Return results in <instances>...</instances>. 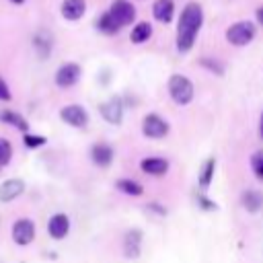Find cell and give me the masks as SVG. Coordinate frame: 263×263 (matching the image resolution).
I'll list each match as a JSON object with an SVG mask.
<instances>
[{
  "instance_id": "6da1fadb",
  "label": "cell",
  "mask_w": 263,
  "mask_h": 263,
  "mask_svg": "<svg viewBox=\"0 0 263 263\" xmlns=\"http://www.w3.org/2000/svg\"><path fill=\"white\" fill-rule=\"evenodd\" d=\"M203 27V8L199 2L191 0L183 6L179 21H177V33H175V47L179 53H187L193 49L195 39Z\"/></svg>"
},
{
  "instance_id": "7a4b0ae2",
  "label": "cell",
  "mask_w": 263,
  "mask_h": 263,
  "mask_svg": "<svg viewBox=\"0 0 263 263\" xmlns=\"http://www.w3.org/2000/svg\"><path fill=\"white\" fill-rule=\"evenodd\" d=\"M166 92L171 97V101L179 107H185L193 101L195 97V86L193 82L183 76V74H171L168 80H166Z\"/></svg>"
},
{
  "instance_id": "3957f363",
  "label": "cell",
  "mask_w": 263,
  "mask_h": 263,
  "mask_svg": "<svg viewBox=\"0 0 263 263\" xmlns=\"http://www.w3.org/2000/svg\"><path fill=\"white\" fill-rule=\"evenodd\" d=\"M255 35H257V27H255L253 21H247V18L232 23V25L226 29V33H224L226 41H228L230 45H234V47H245V45H249V43L255 39Z\"/></svg>"
},
{
  "instance_id": "277c9868",
  "label": "cell",
  "mask_w": 263,
  "mask_h": 263,
  "mask_svg": "<svg viewBox=\"0 0 263 263\" xmlns=\"http://www.w3.org/2000/svg\"><path fill=\"white\" fill-rule=\"evenodd\" d=\"M171 132V123L158 115V113H146L142 119V136L148 140H162L164 136H168Z\"/></svg>"
},
{
  "instance_id": "5b68a950",
  "label": "cell",
  "mask_w": 263,
  "mask_h": 263,
  "mask_svg": "<svg viewBox=\"0 0 263 263\" xmlns=\"http://www.w3.org/2000/svg\"><path fill=\"white\" fill-rule=\"evenodd\" d=\"M99 113H101V117H103L107 123H111V125H121L123 113H125V103H123V99H121L119 95H111L107 101H103V103L99 105Z\"/></svg>"
},
{
  "instance_id": "8992f818",
  "label": "cell",
  "mask_w": 263,
  "mask_h": 263,
  "mask_svg": "<svg viewBox=\"0 0 263 263\" xmlns=\"http://www.w3.org/2000/svg\"><path fill=\"white\" fill-rule=\"evenodd\" d=\"M80 76H82L80 64H76V62H66V64H62V66L55 70V78H53V80H55V84H58L60 88H70V86L78 84Z\"/></svg>"
},
{
  "instance_id": "52a82bcc",
  "label": "cell",
  "mask_w": 263,
  "mask_h": 263,
  "mask_svg": "<svg viewBox=\"0 0 263 263\" xmlns=\"http://www.w3.org/2000/svg\"><path fill=\"white\" fill-rule=\"evenodd\" d=\"M109 12L115 16V21L123 27H129V25H136V6L129 2V0H113L111 6H109Z\"/></svg>"
},
{
  "instance_id": "ba28073f",
  "label": "cell",
  "mask_w": 263,
  "mask_h": 263,
  "mask_svg": "<svg viewBox=\"0 0 263 263\" xmlns=\"http://www.w3.org/2000/svg\"><path fill=\"white\" fill-rule=\"evenodd\" d=\"M60 117H62L64 123H68L70 127H76V129L86 127V123H88V111L82 105H76V103L62 107Z\"/></svg>"
},
{
  "instance_id": "9c48e42d",
  "label": "cell",
  "mask_w": 263,
  "mask_h": 263,
  "mask_svg": "<svg viewBox=\"0 0 263 263\" xmlns=\"http://www.w3.org/2000/svg\"><path fill=\"white\" fill-rule=\"evenodd\" d=\"M142 238H144V232H142L140 228H129V230L123 234V242H121L123 257H127V259H138L140 253H142Z\"/></svg>"
},
{
  "instance_id": "30bf717a",
  "label": "cell",
  "mask_w": 263,
  "mask_h": 263,
  "mask_svg": "<svg viewBox=\"0 0 263 263\" xmlns=\"http://www.w3.org/2000/svg\"><path fill=\"white\" fill-rule=\"evenodd\" d=\"M90 160H92L99 168L111 166L113 160H115V150H113V146L107 144V142H97V144H92V146H90Z\"/></svg>"
},
{
  "instance_id": "8fae6325",
  "label": "cell",
  "mask_w": 263,
  "mask_h": 263,
  "mask_svg": "<svg viewBox=\"0 0 263 263\" xmlns=\"http://www.w3.org/2000/svg\"><path fill=\"white\" fill-rule=\"evenodd\" d=\"M33 238H35V224H33V220H29V218H18V220L14 222V226H12V240H14L16 245L25 247V245H31Z\"/></svg>"
},
{
  "instance_id": "7c38bea8",
  "label": "cell",
  "mask_w": 263,
  "mask_h": 263,
  "mask_svg": "<svg viewBox=\"0 0 263 263\" xmlns=\"http://www.w3.org/2000/svg\"><path fill=\"white\" fill-rule=\"evenodd\" d=\"M171 168V162L162 156H146L140 160V171L150 177H164Z\"/></svg>"
},
{
  "instance_id": "4fadbf2b",
  "label": "cell",
  "mask_w": 263,
  "mask_h": 263,
  "mask_svg": "<svg viewBox=\"0 0 263 263\" xmlns=\"http://www.w3.org/2000/svg\"><path fill=\"white\" fill-rule=\"evenodd\" d=\"M47 232H49V236H51L53 240L66 238L68 232H70V218H68L66 214H62V212L53 214V216L47 220Z\"/></svg>"
},
{
  "instance_id": "5bb4252c",
  "label": "cell",
  "mask_w": 263,
  "mask_h": 263,
  "mask_svg": "<svg viewBox=\"0 0 263 263\" xmlns=\"http://www.w3.org/2000/svg\"><path fill=\"white\" fill-rule=\"evenodd\" d=\"M240 205L249 214H259L263 210V193L259 189H245L240 193Z\"/></svg>"
},
{
  "instance_id": "9a60e30c",
  "label": "cell",
  "mask_w": 263,
  "mask_h": 263,
  "mask_svg": "<svg viewBox=\"0 0 263 263\" xmlns=\"http://www.w3.org/2000/svg\"><path fill=\"white\" fill-rule=\"evenodd\" d=\"M152 16H154V21L168 25L175 18V0H154L152 2Z\"/></svg>"
},
{
  "instance_id": "2e32d148",
  "label": "cell",
  "mask_w": 263,
  "mask_h": 263,
  "mask_svg": "<svg viewBox=\"0 0 263 263\" xmlns=\"http://www.w3.org/2000/svg\"><path fill=\"white\" fill-rule=\"evenodd\" d=\"M60 12L66 21H80L86 12V0H62Z\"/></svg>"
},
{
  "instance_id": "e0dca14e",
  "label": "cell",
  "mask_w": 263,
  "mask_h": 263,
  "mask_svg": "<svg viewBox=\"0 0 263 263\" xmlns=\"http://www.w3.org/2000/svg\"><path fill=\"white\" fill-rule=\"evenodd\" d=\"M216 164H218L216 156H208V158L201 162L199 173H197V185H199V189H201V191H203V189H208V187L212 185L214 175H216Z\"/></svg>"
},
{
  "instance_id": "ac0fdd59",
  "label": "cell",
  "mask_w": 263,
  "mask_h": 263,
  "mask_svg": "<svg viewBox=\"0 0 263 263\" xmlns=\"http://www.w3.org/2000/svg\"><path fill=\"white\" fill-rule=\"evenodd\" d=\"M23 191H25V183L21 179H8L0 183V201H12L18 195H23Z\"/></svg>"
},
{
  "instance_id": "d6986e66",
  "label": "cell",
  "mask_w": 263,
  "mask_h": 263,
  "mask_svg": "<svg viewBox=\"0 0 263 263\" xmlns=\"http://www.w3.org/2000/svg\"><path fill=\"white\" fill-rule=\"evenodd\" d=\"M152 33H154V29H152V23H148V21H138V23L132 27V33H129V41H132L134 45H142V43L150 41Z\"/></svg>"
},
{
  "instance_id": "ffe728a7",
  "label": "cell",
  "mask_w": 263,
  "mask_h": 263,
  "mask_svg": "<svg viewBox=\"0 0 263 263\" xmlns=\"http://www.w3.org/2000/svg\"><path fill=\"white\" fill-rule=\"evenodd\" d=\"M115 189L121 191L123 195H129V197H140L144 195V185L136 179H129V177H121L115 181Z\"/></svg>"
},
{
  "instance_id": "44dd1931",
  "label": "cell",
  "mask_w": 263,
  "mask_h": 263,
  "mask_svg": "<svg viewBox=\"0 0 263 263\" xmlns=\"http://www.w3.org/2000/svg\"><path fill=\"white\" fill-rule=\"evenodd\" d=\"M33 47L37 51V55L41 60H47L49 53H51V47H53V39L47 31H39L35 37H33Z\"/></svg>"
},
{
  "instance_id": "7402d4cb",
  "label": "cell",
  "mask_w": 263,
  "mask_h": 263,
  "mask_svg": "<svg viewBox=\"0 0 263 263\" xmlns=\"http://www.w3.org/2000/svg\"><path fill=\"white\" fill-rule=\"evenodd\" d=\"M95 25H97V29H99L103 35H109V37H111V35H117V33L121 31V25L115 21V16H113L109 10H105V12L97 18Z\"/></svg>"
},
{
  "instance_id": "603a6c76",
  "label": "cell",
  "mask_w": 263,
  "mask_h": 263,
  "mask_svg": "<svg viewBox=\"0 0 263 263\" xmlns=\"http://www.w3.org/2000/svg\"><path fill=\"white\" fill-rule=\"evenodd\" d=\"M0 121H2V123H8V125H12V127H16V129H21V132H25V134H27V129H29L27 119H25L23 115L10 111V109H2V111H0Z\"/></svg>"
},
{
  "instance_id": "cb8c5ba5",
  "label": "cell",
  "mask_w": 263,
  "mask_h": 263,
  "mask_svg": "<svg viewBox=\"0 0 263 263\" xmlns=\"http://www.w3.org/2000/svg\"><path fill=\"white\" fill-rule=\"evenodd\" d=\"M199 66L203 70H208L210 74H216V76H224V72H226L224 62H220L218 58H212V55H201L199 58Z\"/></svg>"
},
{
  "instance_id": "d4e9b609",
  "label": "cell",
  "mask_w": 263,
  "mask_h": 263,
  "mask_svg": "<svg viewBox=\"0 0 263 263\" xmlns=\"http://www.w3.org/2000/svg\"><path fill=\"white\" fill-rule=\"evenodd\" d=\"M195 203H197V208L203 210V212H218V203H216L214 199H210L203 191L195 193Z\"/></svg>"
},
{
  "instance_id": "484cf974",
  "label": "cell",
  "mask_w": 263,
  "mask_h": 263,
  "mask_svg": "<svg viewBox=\"0 0 263 263\" xmlns=\"http://www.w3.org/2000/svg\"><path fill=\"white\" fill-rule=\"evenodd\" d=\"M251 171H253V175L259 181H263V150L253 152V156H251Z\"/></svg>"
},
{
  "instance_id": "4316f807",
  "label": "cell",
  "mask_w": 263,
  "mask_h": 263,
  "mask_svg": "<svg viewBox=\"0 0 263 263\" xmlns=\"http://www.w3.org/2000/svg\"><path fill=\"white\" fill-rule=\"evenodd\" d=\"M10 158H12V146H10V142H8V140L0 138V166L8 164V162H10Z\"/></svg>"
},
{
  "instance_id": "83f0119b",
  "label": "cell",
  "mask_w": 263,
  "mask_h": 263,
  "mask_svg": "<svg viewBox=\"0 0 263 263\" xmlns=\"http://www.w3.org/2000/svg\"><path fill=\"white\" fill-rule=\"evenodd\" d=\"M23 142H25L27 148H39V146H45L47 140H45L43 136H37V134H29V132H27V134L23 136Z\"/></svg>"
},
{
  "instance_id": "f1b7e54d",
  "label": "cell",
  "mask_w": 263,
  "mask_h": 263,
  "mask_svg": "<svg viewBox=\"0 0 263 263\" xmlns=\"http://www.w3.org/2000/svg\"><path fill=\"white\" fill-rule=\"evenodd\" d=\"M10 99H12V92L6 84V80L0 76V101H10Z\"/></svg>"
},
{
  "instance_id": "f546056e",
  "label": "cell",
  "mask_w": 263,
  "mask_h": 263,
  "mask_svg": "<svg viewBox=\"0 0 263 263\" xmlns=\"http://www.w3.org/2000/svg\"><path fill=\"white\" fill-rule=\"evenodd\" d=\"M146 208H148L150 212L158 214V216H166V208H162L158 201H150V203H146Z\"/></svg>"
},
{
  "instance_id": "4dcf8cb0",
  "label": "cell",
  "mask_w": 263,
  "mask_h": 263,
  "mask_svg": "<svg viewBox=\"0 0 263 263\" xmlns=\"http://www.w3.org/2000/svg\"><path fill=\"white\" fill-rule=\"evenodd\" d=\"M255 21H257V25H261V27H263V4L255 10Z\"/></svg>"
},
{
  "instance_id": "1f68e13d",
  "label": "cell",
  "mask_w": 263,
  "mask_h": 263,
  "mask_svg": "<svg viewBox=\"0 0 263 263\" xmlns=\"http://www.w3.org/2000/svg\"><path fill=\"white\" fill-rule=\"evenodd\" d=\"M259 136H261V140H263V121H259Z\"/></svg>"
},
{
  "instance_id": "d6a6232c",
  "label": "cell",
  "mask_w": 263,
  "mask_h": 263,
  "mask_svg": "<svg viewBox=\"0 0 263 263\" xmlns=\"http://www.w3.org/2000/svg\"><path fill=\"white\" fill-rule=\"evenodd\" d=\"M10 2H14V4H23L25 0H10Z\"/></svg>"
},
{
  "instance_id": "836d02e7",
  "label": "cell",
  "mask_w": 263,
  "mask_h": 263,
  "mask_svg": "<svg viewBox=\"0 0 263 263\" xmlns=\"http://www.w3.org/2000/svg\"><path fill=\"white\" fill-rule=\"evenodd\" d=\"M261 121H263V113H261Z\"/></svg>"
}]
</instances>
